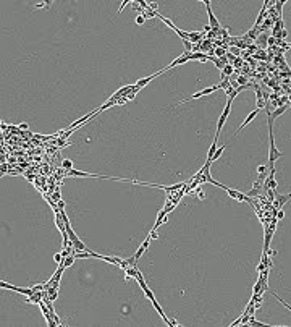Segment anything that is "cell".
Segmentation results:
<instances>
[{
	"label": "cell",
	"instance_id": "9a60e30c",
	"mask_svg": "<svg viewBox=\"0 0 291 327\" xmlns=\"http://www.w3.org/2000/svg\"><path fill=\"white\" fill-rule=\"evenodd\" d=\"M283 5H285V0H280V2H277V4H275V7H277V11L280 13V16H281V7H283Z\"/></svg>",
	"mask_w": 291,
	"mask_h": 327
},
{
	"label": "cell",
	"instance_id": "277c9868",
	"mask_svg": "<svg viewBox=\"0 0 291 327\" xmlns=\"http://www.w3.org/2000/svg\"><path fill=\"white\" fill-rule=\"evenodd\" d=\"M0 287L2 288H7V290H11V291H18V293H23L26 296H33L36 295L37 291H34V288H21V287H15V285H10L7 282H0Z\"/></svg>",
	"mask_w": 291,
	"mask_h": 327
},
{
	"label": "cell",
	"instance_id": "8fae6325",
	"mask_svg": "<svg viewBox=\"0 0 291 327\" xmlns=\"http://www.w3.org/2000/svg\"><path fill=\"white\" fill-rule=\"evenodd\" d=\"M62 165H63V168H65V170H71V168H73V160H70V159H63Z\"/></svg>",
	"mask_w": 291,
	"mask_h": 327
},
{
	"label": "cell",
	"instance_id": "ba28073f",
	"mask_svg": "<svg viewBox=\"0 0 291 327\" xmlns=\"http://www.w3.org/2000/svg\"><path fill=\"white\" fill-rule=\"evenodd\" d=\"M233 73H235V66H233L231 63H228V65H226L225 68L222 70V75H220V79L223 81V79H226L230 75H233Z\"/></svg>",
	"mask_w": 291,
	"mask_h": 327
},
{
	"label": "cell",
	"instance_id": "7c38bea8",
	"mask_svg": "<svg viewBox=\"0 0 291 327\" xmlns=\"http://www.w3.org/2000/svg\"><path fill=\"white\" fill-rule=\"evenodd\" d=\"M213 54H215L217 57H220V59H222V57L226 55V50H225V49H213Z\"/></svg>",
	"mask_w": 291,
	"mask_h": 327
},
{
	"label": "cell",
	"instance_id": "52a82bcc",
	"mask_svg": "<svg viewBox=\"0 0 291 327\" xmlns=\"http://www.w3.org/2000/svg\"><path fill=\"white\" fill-rule=\"evenodd\" d=\"M155 76H159V71L154 73V75H151V76H147V78H142V79H139V81H136V88H137V89H142L144 86L147 84V83H151Z\"/></svg>",
	"mask_w": 291,
	"mask_h": 327
},
{
	"label": "cell",
	"instance_id": "ffe728a7",
	"mask_svg": "<svg viewBox=\"0 0 291 327\" xmlns=\"http://www.w3.org/2000/svg\"><path fill=\"white\" fill-rule=\"evenodd\" d=\"M257 172H259V173L262 175V173H264V172H265V165H259V167H257Z\"/></svg>",
	"mask_w": 291,
	"mask_h": 327
},
{
	"label": "cell",
	"instance_id": "5b68a950",
	"mask_svg": "<svg viewBox=\"0 0 291 327\" xmlns=\"http://www.w3.org/2000/svg\"><path fill=\"white\" fill-rule=\"evenodd\" d=\"M218 89H220V86H218V84L210 86V88H206V89H202V91H199V92H196V94H193V96H189V97H186V99H183V101H180L176 105H181V104H184V102H188V101H193V99H197V97H202V96H207V94H210V92H213V91H218Z\"/></svg>",
	"mask_w": 291,
	"mask_h": 327
},
{
	"label": "cell",
	"instance_id": "8992f818",
	"mask_svg": "<svg viewBox=\"0 0 291 327\" xmlns=\"http://www.w3.org/2000/svg\"><path fill=\"white\" fill-rule=\"evenodd\" d=\"M259 112H260V109H254V110H252V112H251V114H249V115H248V117H246V120H244V121H243V123H241V125H239V128H238V130H236V131H235V136H236V134H238V133H239V131H241V130H243V128H246V126H248V125H249V123H251V121H252V120H254V118H255V117H257V114H259Z\"/></svg>",
	"mask_w": 291,
	"mask_h": 327
},
{
	"label": "cell",
	"instance_id": "3957f363",
	"mask_svg": "<svg viewBox=\"0 0 291 327\" xmlns=\"http://www.w3.org/2000/svg\"><path fill=\"white\" fill-rule=\"evenodd\" d=\"M202 4L206 5V8H207V15H209V26L212 28L213 31H220L222 28H220V23H218V20L215 18V15H213V11H212V8H210V2L209 0H202Z\"/></svg>",
	"mask_w": 291,
	"mask_h": 327
},
{
	"label": "cell",
	"instance_id": "7a4b0ae2",
	"mask_svg": "<svg viewBox=\"0 0 291 327\" xmlns=\"http://www.w3.org/2000/svg\"><path fill=\"white\" fill-rule=\"evenodd\" d=\"M231 104L233 102H226V107H225V110L222 112V115L218 117V120H217V131H215V138L218 139V136H220V133H222V130H223V125H225V121H226V118H228V115H230V109H231Z\"/></svg>",
	"mask_w": 291,
	"mask_h": 327
},
{
	"label": "cell",
	"instance_id": "ac0fdd59",
	"mask_svg": "<svg viewBox=\"0 0 291 327\" xmlns=\"http://www.w3.org/2000/svg\"><path fill=\"white\" fill-rule=\"evenodd\" d=\"M265 104H267V102H265ZM265 104H264V101H262V99H257V109L265 107Z\"/></svg>",
	"mask_w": 291,
	"mask_h": 327
},
{
	"label": "cell",
	"instance_id": "9c48e42d",
	"mask_svg": "<svg viewBox=\"0 0 291 327\" xmlns=\"http://www.w3.org/2000/svg\"><path fill=\"white\" fill-rule=\"evenodd\" d=\"M217 143H218V139L217 138H213V143H212V146H210V149H209V154H207V160H210L212 162V157H213V154H215V151H217Z\"/></svg>",
	"mask_w": 291,
	"mask_h": 327
},
{
	"label": "cell",
	"instance_id": "d6986e66",
	"mask_svg": "<svg viewBox=\"0 0 291 327\" xmlns=\"http://www.w3.org/2000/svg\"><path fill=\"white\" fill-rule=\"evenodd\" d=\"M283 217H285V212H283V209H280V211H278V214H277V219L281 220Z\"/></svg>",
	"mask_w": 291,
	"mask_h": 327
},
{
	"label": "cell",
	"instance_id": "44dd1931",
	"mask_svg": "<svg viewBox=\"0 0 291 327\" xmlns=\"http://www.w3.org/2000/svg\"><path fill=\"white\" fill-rule=\"evenodd\" d=\"M197 198H199V199H204V198H206V194H204L202 191H199V193H197Z\"/></svg>",
	"mask_w": 291,
	"mask_h": 327
},
{
	"label": "cell",
	"instance_id": "7402d4cb",
	"mask_svg": "<svg viewBox=\"0 0 291 327\" xmlns=\"http://www.w3.org/2000/svg\"><path fill=\"white\" fill-rule=\"evenodd\" d=\"M267 41H268V44H273V42H275V37H268Z\"/></svg>",
	"mask_w": 291,
	"mask_h": 327
},
{
	"label": "cell",
	"instance_id": "4fadbf2b",
	"mask_svg": "<svg viewBox=\"0 0 291 327\" xmlns=\"http://www.w3.org/2000/svg\"><path fill=\"white\" fill-rule=\"evenodd\" d=\"M238 84L239 86H248L249 84L248 78H246V76H238Z\"/></svg>",
	"mask_w": 291,
	"mask_h": 327
},
{
	"label": "cell",
	"instance_id": "2e32d148",
	"mask_svg": "<svg viewBox=\"0 0 291 327\" xmlns=\"http://www.w3.org/2000/svg\"><path fill=\"white\" fill-rule=\"evenodd\" d=\"M272 295H273V296H275V298H278V295H277V293H272ZM278 301H280V303H281V304H283V306H285V308H288V309H290V311H291V306H290V304H288V303H286V301H283V300H281V298H278Z\"/></svg>",
	"mask_w": 291,
	"mask_h": 327
},
{
	"label": "cell",
	"instance_id": "e0dca14e",
	"mask_svg": "<svg viewBox=\"0 0 291 327\" xmlns=\"http://www.w3.org/2000/svg\"><path fill=\"white\" fill-rule=\"evenodd\" d=\"M128 4H131L129 0H125V2H121L120 8H118V13H121V11H123V8H125V7H126V5H128Z\"/></svg>",
	"mask_w": 291,
	"mask_h": 327
},
{
	"label": "cell",
	"instance_id": "6da1fadb",
	"mask_svg": "<svg viewBox=\"0 0 291 327\" xmlns=\"http://www.w3.org/2000/svg\"><path fill=\"white\" fill-rule=\"evenodd\" d=\"M270 131H268V136H270V151H268V165L270 167H273V164L277 162L278 159H280L281 156H283V152H280V151L277 149V146H275V138H273V131H272V126Z\"/></svg>",
	"mask_w": 291,
	"mask_h": 327
},
{
	"label": "cell",
	"instance_id": "5bb4252c",
	"mask_svg": "<svg viewBox=\"0 0 291 327\" xmlns=\"http://www.w3.org/2000/svg\"><path fill=\"white\" fill-rule=\"evenodd\" d=\"M134 21H136V24H139V26H141V24H144V23H146V18H144V15H137V16H136V20H134Z\"/></svg>",
	"mask_w": 291,
	"mask_h": 327
},
{
	"label": "cell",
	"instance_id": "30bf717a",
	"mask_svg": "<svg viewBox=\"0 0 291 327\" xmlns=\"http://www.w3.org/2000/svg\"><path fill=\"white\" fill-rule=\"evenodd\" d=\"M225 147H226V144H223V146L217 147L215 154H213V157H212V162H215V160H218V159H220V156H222V152H223V151H225Z\"/></svg>",
	"mask_w": 291,
	"mask_h": 327
}]
</instances>
